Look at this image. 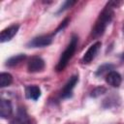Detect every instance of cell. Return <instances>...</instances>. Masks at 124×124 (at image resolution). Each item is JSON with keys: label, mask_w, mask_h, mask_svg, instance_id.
<instances>
[{"label": "cell", "mask_w": 124, "mask_h": 124, "mask_svg": "<svg viewBox=\"0 0 124 124\" xmlns=\"http://www.w3.org/2000/svg\"><path fill=\"white\" fill-rule=\"evenodd\" d=\"M121 4H122V2H118V1H109L107 3V5L103 9V11L100 13V15L92 28L91 36L93 38H99L105 33L108 25L111 22V20L113 18V16H114L113 9L119 7Z\"/></svg>", "instance_id": "obj_1"}, {"label": "cell", "mask_w": 124, "mask_h": 124, "mask_svg": "<svg viewBox=\"0 0 124 124\" xmlns=\"http://www.w3.org/2000/svg\"><path fill=\"white\" fill-rule=\"evenodd\" d=\"M78 36L77 35H73L72 38H71V41L69 43V45L67 46V47L65 48V50L62 52L59 60H58V63L55 67V70L57 72H61L63 71L66 66L68 65L69 61L71 60V58L73 57V55L75 54L76 52V49H77V46H78Z\"/></svg>", "instance_id": "obj_2"}, {"label": "cell", "mask_w": 124, "mask_h": 124, "mask_svg": "<svg viewBox=\"0 0 124 124\" xmlns=\"http://www.w3.org/2000/svg\"><path fill=\"white\" fill-rule=\"evenodd\" d=\"M52 43V35H41L33 38L27 43L28 47H45Z\"/></svg>", "instance_id": "obj_3"}, {"label": "cell", "mask_w": 124, "mask_h": 124, "mask_svg": "<svg viewBox=\"0 0 124 124\" xmlns=\"http://www.w3.org/2000/svg\"><path fill=\"white\" fill-rule=\"evenodd\" d=\"M10 124H32V119L24 108H19L16 113L12 117Z\"/></svg>", "instance_id": "obj_4"}, {"label": "cell", "mask_w": 124, "mask_h": 124, "mask_svg": "<svg viewBox=\"0 0 124 124\" xmlns=\"http://www.w3.org/2000/svg\"><path fill=\"white\" fill-rule=\"evenodd\" d=\"M78 76L71 77L70 79L66 82V84L62 88V90L60 92V98L61 99H67V98L72 97V95H73V89L75 88V86L78 83Z\"/></svg>", "instance_id": "obj_5"}, {"label": "cell", "mask_w": 124, "mask_h": 124, "mask_svg": "<svg viewBox=\"0 0 124 124\" xmlns=\"http://www.w3.org/2000/svg\"><path fill=\"white\" fill-rule=\"evenodd\" d=\"M45 68V61L39 56H32L27 64V70L29 73H38Z\"/></svg>", "instance_id": "obj_6"}, {"label": "cell", "mask_w": 124, "mask_h": 124, "mask_svg": "<svg viewBox=\"0 0 124 124\" xmlns=\"http://www.w3.org/2000/svg\"><path fill=\"white\" fill-rule=\"evenodd\" d=\"M101 46H102L101 42H96L93 45H91L89 46V48L86 50V52L84 53V55H83V57L81 59L82 63L83 64H89L96 57V55H97V53H98Z\"/></svg>", "instance_id": "obj_7"}, {"label": "cell", "mask_w": 124, "mask_h": 124, "mask_svg": "<svg viewBox=\"0 0 124 124\" xmlns=\"http://www.w3.org/2000/svg\"><path fill=\"white\" fill-rule=\"evenodd\" d=\"M18 29H19V25H17V24H14V25H11V26L3 29L0 33V42L5 43V42L11 41L16 36Z\"/></svg>", "instance_id": "obj_8"}, {"label": "cell", "mask_w": 124, "mask_h": 124, "mask_svg": "<svg viewBox=\"0 0 124 124\" xmlns=\"http://www.w3.org/2000/svg\"><path fill=\"white\" fill-rule=\"evenodd\" d=\"M13 115V106L11 101L2 99L0 102V116L2 118H10Z\"/></svg>", "instance_id": "obj_9"}, {"label": "cell", "mask_w": 124, "mask_h": 124, "mask_svg": "<svg viewBox=\"0 0 124 124\" xmlns=\"http://www.w3.org/2000/svg\"><path fill=\"white\" fill-rule=\"evenodd\" d=\"M106 80L108 83V85L112 87H119L122 82V78L120 74L116 71H111L106 76Z\"/></svg>", "instance_id": "obj_10"}, {"label": "cell", "mask_w": 124, "mask_h": 124, "mask_svg": "<svg viewBox=\"0 0 124 124\" xmlns=\"http://www.w3.org/2000/svg\"><path fill=\"white\" fill-rule=\"evenodd\" d=\"M41 96V89L37 85H28L25 87V97L27 99L36 101Z\"/></svg>", "instance_id": "obj_11"}, {"label": "cell", "mask_w": 124, "mask_h": 124, "mask_svg": "<svg viewBox=\"0 0 124 124\" xmlns=\"http://www.w3.org/2000/svg\"><path fill=\"white\" fill-rule=\"evenodd\" d=\"M120 103V99L117 95L112 94L108 97H107L103 102V107L105 108H110L112 107H117Z\"/></svg>", "instance_id": "obj_12"}, {"label": "cell", "mask_w": 124, "mask_h": 124, "mask_svg": "<svg viewBox=\"0 0 124 124\" xmlns=\"http://www.w3.org/2000/svg\"><path fill=\"white\" fill-rule=\"evenodd\" d=\"M25 58H26V55L23 54V53L14 55L6 61V66L7 67H15V66L18 65L19 63H21L23 60H25Z\"/></svg>", "instance_id": "obj_13"}, {"label": "cell", "mask_w": 124, "mask_h": 124, "mask_svg": "<svg viewBox=\"0 0 124 124\" xmlns=\"http://www.w3.org/2000/svg\"><path fill=\"white\" fill-rule=\"evenodd\" d=\"M113 68H114V66H113L112 64H110V63L103 64V65H101V66L97 69L95 75H96L97 77H102V76H104V75L107 76L109 72L113 71Z\"/></svg>", "instance_id": "obj_14"}, {"label": "cell", "mask_w": 124, "mask_h": 124, "mask_svg": "<svg viewBox=\"0 0 124 124\" xmlns=\"http://www.w3.org/2000/svg\"><path fill=\"white\" fill-rule=\"evenodd\" d=\"M13 82V77L9 73H1L0 74V87L9 86Z\"/></svg>", "instance_id": "obj_15"}, {"label": "cell", "mask_w": 124, "mask_h": 124, "mask_svg": "<svg viewBox=\"0 0 124 124\" xmlns=\"http://www.w3.org/2000/svg\"><path fill=\"white\" fill-rule=\"evenodd\" d=\"M106 92H107V88H106V87H104V86H98V87H95V88L91 91L90 96H91L92 98H97V97H99V96L105 94Z\"/></svg>", "instance_id": "obj_16"}, {"label": "cell", "mask_w": 124, "mask_h": 124, "mask_svg": "<svg viewBox=\"0 0 124 124\" xmlns=\"http://www.w3.org/2000/svg\"><path fill=\"white\" fill-rule=\"evenodd\" d=\"M77 3V1H72V0H67L65 2H63V4L61 5L60 9L57 11V14H60L61 12H64L65 10H67L68 8H71L72 6H74Z\"/></svg>", "instance_id": "obj_17"}, {"label": "cell", "mask_w": 124, "mask_h": 124, "mask_svg": "<svg viewBox=\"0 0 124 124\" xmlns=\"http://www.w3.org/2000/svg\"><path fill=\"white\" fill-rule=\"evenodd\" d=\"M69 21H70V18L69 17H66L60 24H59V26L56 28V30H55V32H54V34L55 33H57V32H59V31H61V30H63L67 25H68V23H69Z\"/></svg>", "instance_id": "obj_18"}, {"label": "cell", "mask_w": 124, "mask_h": 124, "mask_svg": "<svg viewBox=\"0 0 124 124\" xmlns=\"http://www.w3.org/2000/svg\"><path fill=\"white\" fill-rule=\"evenodd\" d=\"M120 60H121L122 62H124V52L121 53V55H120Z\"/></svg>", "instance_id": "obj_19"}, {"label": "cell", "mask_w": 124, "mask_h": 124, "mask_svg": "<svg viewBox=\"0 0 124 124\" xmlns=\"http://www.w3.org/2000/svg\"><path fill=\"white\" fill-rule=\"evenodd\" d=\"M122 32H123V35H124V25H123V27H122Z\"/></svg>", "instance_id": "obj_20"}]
</instances>
